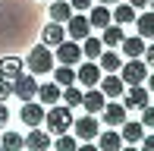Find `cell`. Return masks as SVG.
Returning a JSON list of instances; mask_svg holds the SVG:
<instances>
[{"label":"cell","instance_id":"obj_11","mask_svg":"<svg viewBox=\"0 0 154 151\" xmlns=\"http://www.w3.org/2000/svg\"><path fill=\"white\" fill-rule=\"evenodd\" d=\"M22 145L29 148V151H47V148H51V135H47L44 129H38V126H35L32 132L22 139Z\"/></svg>","mask_w":154,"mask_h":151},{"label":"cell","instance_id":"obj_42","mask_svg":"<svg viewBox=\"0 0 154 151\" xmlns=\"http://www.w3.org/2000/svg\"><path fill=\"white\" fill-rule=\"evenodd\" d=\"M97 3H120V0H97Z\"/></svg>","mask_w":154,"mask_h":151},{"label":"cell","instance_id":"obj_34","mask_svg":"<svg viewBox=\"0 0 154 151\" xmlns=\"http://www.w3.org/2000/svg\"><path fill=\"white\" fill-rule=\"evenodd\" d=\"M10 94H13V82L0 76V101H6V98H10Z\"/></svg>","mask_w":154,"mask_h":151},{"label":"cell","instance_id":"obj_17","mask_svg":"<svg viewBox=\"0 0 154 151\" xmlns=\"http://www.w3.org/2000/svg\"><path fill=\"white\" fill-rule=\"evenodd\" d=\"M60 91L63 88L57 82H44V85H38V94H35V98H41V104H60Z\"/></svg>","mask_w":154,"mask_h":151},{"label":"cell","instance_id":"obj_38","mask_svg":"<svg viewBox=\"0 0 154 151\" xmlns=\"http://www.w3.org/2000/svg\"><path fill=\"white\" fill-rule=\"evenodd\" d=\"M75 151H97V145H91V142H82V145H75Z\"/></svg>","mask_w":154,"mask_h":151},{"label":"cell","instance_id":"obj_3","mask_svg":"<svg viewBox=\"0 0 154 151\" xmlns=\"http://www.w3.org/2000/svg\"><path fill=\"white\" fill-rule=\"evenodd\" d=\"M148 72H151V69L145 66L142 57H132V60H126V63L120 66V79H123V85H142Z\"/></svg>","mask_w":154,"mask_h":151},{"label":"cell","instance_id":"obj_12","mask_svg":"<svg viewBox=\"0 0 154 151\" xmlns=\"http://www.w3.org/2000/svg\"><path fill=\"white\" fill-rule=\"evenodd\" d=\"M19 116H22V123H25L29 129H35V126H41V120H44V107L35 104V101H25V104H22V113H19Z\"/></svg>","mask_w":154,"mask_h":151},{"label":"cell","instance_id":"obj_13","mask_svg":"<svg viewBox=\"0 0 154 151\" xmlns=\"http://www.w3.org/2000/svg\"><path fill=\"white\" fill-rule=\"evenodd\" d=\"M104 104H107V98L101 94V88H88V91L82 94V107H85V113H101Z\"/></svg>","mask_w":154,"mask_h":151},{"label":"cell","instance_id":"obj_41","mask_svg":"<svg viewBox=\"0 0 154 151\" xmlns=\"http://www.w3.org/2000/svg\"><path fill=\"white\" fill-rule=\"evenodd\" d=\"M120 151H138V148H135V145H129V148H120Z\"/></svg>","mask_w":154,"mask_h":151},{"label":"cell","instance_id":"obj_20","mask_svg":"<svg viewBox=\"0 0 154 151\" xmlns=\"http://www.w3.org/2000/svg\"><path fill=\"white\" fill-rule=\"evenodd\" d=\"M123 148V139H120V132H97V151H120Z\"/></svg>","mask_w":154,"mask_h":151},{"label":"cell","instance_id":"obj_44","mask_svg":"<svg viewBox=\"0 0 154 151\" xmlns=\"http://www.w3.org/2000/svg\"><path fill=\"white\" fill-rule=\"evenodd\" d=\"M0 151H3V148H0Z\"/></svg>","mask_w":154,"mask_h":151},{"label":"cell","instance_id":"obj_19","mask_svg":"<svg viewBox=\"0 0 154 151\" xmlns=\"http://www.w3.org/2000/svg\"><path fill=\"white\" fill-rule=\"evenodd\" d=\"M120 139L123 142H129V145H138V142H142V135H145V126L142 123H120Z\"/></svg>","mask_w":154,"mask_h":151},{"label":"cell","instance_id":"obj_30","mask_svg":"<svg viewBox=\"0 0 154 151\" xmlns=\"http://www.w3.org/2000/svg\"><path fill=\"white\" fill-rule=\"evenodd\" d=\"M60 101H63L66 107H79V104H82V88H75V85L63 88V91H60Z\"/></svg>","mask_w":154,"mask_h":151},{"label":"cell","instance_id":"obj_32","mask_svg":"<svg viewBox=\"0 0 154 151\" xmlns=\"http://www.w3.org/2000/svg\"><path fill=\"white\" fill-rule=\"evenodd\" d=\"M142 126L145 129H154V104H145L142 107Z\"/></svg>","mask_w":154,"mask_h":151},{"label":"cell","instance_id":"obj_25","mask_svg":"<svg viewBox=\"0 0 154 151\" xmlns=\"http://www.w3.org/2000/svg\"><path fill=\"white\" fill-rule=\"evenodd\" d=\"M120 47H123V54H126L129 60H132V57H142V54H145V38H138V35H135V38H123Z\"/></svg>","mask_w":154,"mask_h":151},{"label":"cell","instance_id":"obj_15","mask_svg":"<svg viewBox=\"0 0 154 151\" xmlns=\"http://www.w3.org/2000/svg\"><path fill=\"white\" fill-rule=\"evenodd\" d=\"M22 69H25V63L19 57H3L0 60V76H3V79H19V76H22Z\"/></svg>","mask_w":154,"mask_h":151},{"label":"cell","instance_id":"obj_2","mask_svg":"<svg viewBox=\"0 0 154 151\" xmlns=\"http://www.w3.org/2000/svg\"><path fill=\"white\" fill-rule=\"evenodd\" d=\"M25 66H29L32 76H44V72H51V69H54V54H51V47H47V44L32 47L29 57H25Z\"/></svg>","mask_w":154,"mask_h":151},{"label":"cell","instance_id":"obj_35","mask_svg":"<svg viewBox=\"0 0 154 151\" xmlns=\"http://www.w3.org/2000/svg\"><path fill=\"white\" fill-rule=\"evenodd\" d=\"M142 60H145V66H148V69H154V44H151V47H145Z\"/></svg>","mask_w":154,"mask_h":151},{"label":"cell","instance_id":"obj_22","mask_svg":"<svg viewBox=\"0 0 154 151\" xmlns=\"http://www.w3.org/2000/svg\"><path fill=\"white\" fill-rule=\"evenodd\" d=\"M135 29H138V38H154V10L138 13L135 16Z\"/></svg>","mask_w":154,"mask_h":151},{"label":"cell","instance_id":"obj_1","mask_svg":"<svg viewBox=\"0 0 154 151\" xmlns=\"http://www.w3.org/2000/svg\"><path fill=\"white\" fill-rule=\"evenodd\" d=\"M72 107H66V104H54L51 110H44V126H47V135H63V132H69L72 129Z\"/></svg>","mask_w":154,"mask_h":151},{"label":"cell","instance_id":"obj_5","mask_svg":"<svg viewBox=\"0 0 154 151\" xmlns=\"http://www.w3.org/2000/svg\"><path fill=\"white\" fill-rule=\"evenodd\" d=\"M72 132L79 135L82 142H94L97 132H101V123L94 120V113H85V116H79V120H72Z\"/></svg>","mask_w":154,"mask_h":151},{"label":"cell","instance_id":"obj_23","mask_svg":"<svg viewBox=\"0 0 154 151\" xmlns=\"http://www.w3.org/2000/svg\"><path fill=\"white\" fill-rule=\"evenodd\" d=\"M79 47H82V57H88V60H97L101 57V51H104V44H101V38H82L79 41Z\"/></svg>","mask_w":154,"mask_h":151},{"label":"cell","instance_id":"obj_10","mask_svg":"<svg viewBox=\"0 0 154 151\" xmlns=\"http://www.w3.org/2000/svg\"><path fill=\"white\" fill-rule=\"evenodd\" d=\"M148 101H151V91H148V88L129 85V91H126V98H123V107H126V110H129V107H138V110H142Z\"/></svg>","mask_w":154,"mask_h":151},{"label":"cell","instance_id":"obj_8","mask_svg":"<svg viewBox=\"0 0 154 151\" xmlns=\"http://www.w3.org/2000/svg\"><path fill=\"white\" fill-rule=\"evenodd\" d=\"M101 66L97 63H82L79 69H75V82H82V88H97V82H101Z\"/></svg>","mask_w":154,"mask_h":151},{"label":"cell","instance_id":"obj_29","mask_svg":"<svg viewBox=\"0 0 154 151\" xmlns=\"http://www.w3.org/2000/svg\"><path fill=\"white\" fill-rule=\"evenodd\" d=\"M0 148H3V151H22V148H25V145H22V135L13 132V129H6V132H3V142H0Z\"/></svg>","mask_w":154,"mask_h":151},{"label":"cell","instance_id":"obj_7","mask_svg":"<svg viewBox=\"0 0 154 151\" xmlns=\"http://www.w3.org/2000/svg\"><path fill=\"white\" fill-rule=\"evenodd\" d=\"M13 94H16L19 101H35V94H38V82L32 79V76H19V79H13Z\"/></svg>","mask_w":154,"mask_h":151},{"label":"cell","instance_id":"obj_36","mask_svg":"<svg viewBox=\"0 0 154 151\" xmlns=\"http://www.w3.org/2000/svg\"><path fill=\"white\" fill-rule=\"evenodd\" d=\"M10 123V110H6V101H0V129Z\"/></svg>","mask_w":154,"mask_h":151},{"label":"cell","instance_id":"obj_40","mask_svg":"<svg viewBox=\"0 0 154 151\" xmlns=\"http://www.w3.org/2000/svg\"><path fill=\"white\" fill-rule=\"evenodd\" d=\"M145 82H148V91H154V72H148V76H145Z\"/></svg>","mask_w":154,"mask_h":151},{"label":"cell","instance_id":"obj_33","mask_svg":"<svg viewBox=\"0 0 154 151\" xmlns=\"http://www.w3.org/2000/svg\"><path fill=\"white\" fill-rule=\"evenodd\" d=\"M91 3H94V0H69L72 13H85V10H91Z\"/></svg>","mask_w":154,"mask_h":151},{"label":"cell","instance_id":"obj_31","mask_svg":"<svg viewBox=\"0 0 154 151\" xmlns=\"http://www.w3.org/2000/svg\"><path fill=\"white\" fill-rule=\"evenodd\" d=\"M75 135H69V132H63V135H57V151H75Z\"/></svg>","mask_w":154,"mask_h":151},{"label":"cell","instance_id":"obj_39","mask_svg":"<svg viewBox=\"0 0 154 151\" xmlns=\"http://www.w3.org/2000/svg\"><path fill=\"white\" fill-rule=\"evenodd\" d=\"M129 6H135V10H142V6H148V0H129Z\"/></svg>","mask_w":154,"mask_h":151},{"label":"cell","instance_id":"obj_24","mask_svg":"<svg viewBox=\"0 0 154 151\" xmlns=\"http://www.w3.org/2000/svg\"><path fill=\"white\" fill-rule=\"evenodd\" d=\"M123 38H126V32L120 29V25H113V22H110V25H104V35H101V44H104V47H116V44H120Z\"/></svg>","mask_w":154,"mask_h":151},{"label":"cell","instance_id":"obj_27","mask_svg":"<svg viewBox=\"0 0 154 151\" xmlns=\"http://www.w3.org/2000/svg\"><path fill=\"white\" fill-rule=\"evenodd\" d=\"M54 82H57L60 88H69V85H75V69L72 66H57V72H54Z\"/></svg>","mask_w":154,"mask_h":151},{"label":"cell","instance_id":"obj_37","mask_svg":"<svg viewBox=\"0 0 154 151\" xmlns=\"http://www.w3.org/2000/svg\"><path fill=\"white\" fill-rule=\"evenodd\" d=\"M138 145H142V151H154V135H142Z\"/></svg>","mask_w":154,"mask_h":151},{"label":"cell","instance_id":"obj_21","mask_svg":"<svg viewBox=\"0 0 154 151\" xmlns=\"http://www.w3.org/2000/svg\"><path fill=\"white\" fill-rule=\"evenodd\" d=\"M104 123L107 126H120V123H126V107L123 104H104Z\"/></svg>","mask_w":154,"mask_h":151},{"label":"cell","instance_id":"obj_14","mask_svg":"<svg viewBox=\"0 0 154 151\" xmlns=\"http://www.w3.org/2000/svg\"><path fill=\"white\" fill-rule=\"evenodd\" d=\"M63 38H66V29H63L60 22H54V19H51V25H44V32H41V44H47V47H57Z\"/></svg>","mask_w":154,"mask_h":151},{"label":"cell","instance_id":"obj_4","mask_svg":"<svg viewBox=\"0 0 154 151\" xmlns=\"http://www.w3.org/2000/svg\"><path fill=\"white\" fill-rule=\"evenodd\" d=\"M63 29H66L69 41H82V38L91 35V25H88V16H85V13H72V16L63 22Z\"/></svg>","mask_w":154,"mask_h":151},{"label":"cell","instance_id":"obj_16","mask_svg":"<svg viewBox=\"0 0 154 151\" xmlns=\"http://www.w3.org/2000/svg\"><path fill=\"white\" fill-rule=\"evenodd\" d=\"M88 25H91V29H104V25H110V10H107V3H91Z\"/></svg>","mask_w":154,"mask_h":151},{"label":"cell","instance_id":"obj_26","mask_svg":"<svg viewBox=\"0 0 154 151\" xmlns=\"http://www.w3.org/2000/svg\"><path fill=\"white\" fill-rule=\"evenodd\" d=\"M97 66H101V72H120L123 60L116 57V54H110V47H107V54L101 51V57H97Z\"/></svg>","mask_w":154,"mask_h":151},{"label":"cell","instance_id":"obj_43","mask_svg":"<svg viewBox=\"0 0 154 151\" xmlns=\"http://www.w3.org/2000/svg\"><path fill=\"white\" fill-rule=\"evenodd\" d=\"M148 6H151V10H154V0H148Z\"/></svg>","mask_w":154,"mask_h":151},{"label":"cell","instance_id":"obj_6","mask_svg":"<svg viewBox=\"0 0 154 151\" xmlns=\"http://www.w3.org/2000/svg\"><path fill=\"white\" fill-rule=\"evenodd\" d=\"M57 60H60L63 66L82 63V47H79V41H66V38H63L60 44H57Z\"/></svg>","mask_w":154,"mask_h":151},{"label":"cell","instance_id":"obj_18","mask_svg":"<svg viewBox=\"0 0 154 151\" xmlns=\"http://www.w3.org/2000/svg\"><path fill=\"white\" fill-rule=\"evenodd\" d=\"M135 16H138V10H135V6L120 3L113 13H110V22H116V25H129V22H135Z\"/></svg>","mask_w":154,"mask_h":151},{"label":"cell","instance_id":"obj_28","mask_svg":"<svg viewBox=\"0 0 154 151\" xmlns=\"http://www.w3.org/2000/svg\"><path fill=\"white\" fill-rule=\"evenodd\" d=\"M69 16H72V6H69V3H63V0L51 3V19H54V22H60V25H63Z\"/></svg>","mask_w":154,"mask_h":151},{"label":"cell","instance_id":"obj_9","mask_svg":"<svg viewBox=\"0 0 154 151\" xmlns=\"http://www.w3.org/2000/svg\"><path fill=\"white\" fill-rule=\"evenodd\" d=\"M97 88H101V94L104 98H123V91H126V85H123V79L120 76H113V72H107V76H101V82H97Z\"/></svg>","mask_w":154,"mask_h":151}]
</instances>
